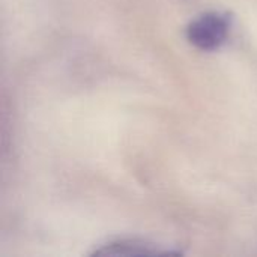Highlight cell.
Listing matches in <instances>:
<instances>
[{
    "mask_svg": "<svg viewBox=\"0 0 257 257\" xmlns=\"http://www.w3.org/2000/svg\"><path fill=\"white\" fill-rule=\"evenodd\" d=\"M229 29V15L221 12H206L188 24L187 38L194 47L205 51H214L226 42Z\"/></svg>",
    "mask_w": 257,
    "mask_h": 257,
    "instance_id": "obj_1",
    "label": "cell"
},
{
    "mask_svg": "<svg viewBox=\"0 0 257 257\" xmlns=\"http://www.w3.org/2000/svg\"><path fill=\"white\" fill-rule=\"evenodd\" d=\"M170 250H163L157 244H151L148 241L140 239H117L110 241L95 250L93 254L98 256H154V254H170Z\"/></svg>",
    "mask_w": 257,
    "mask_h": 257,
    "instance_id": "obj_2",
    "label": "cell"
}]
</instances>
